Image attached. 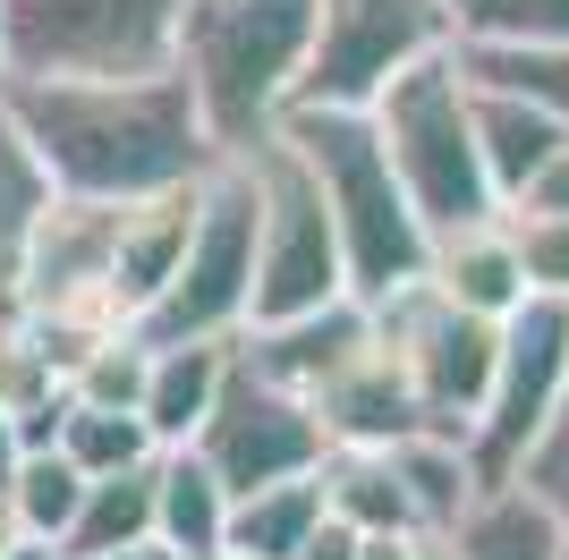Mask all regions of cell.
Masks as SVG:
<instances>
[{
    "instance_id": "6da1fadb",
    "label": "cell",
    "mask_w": 569,
    "mask_h": 560,
    "mask_svg": "<svg viewBox=\"0 0 569 560\" xmlns=\"http://www.w3.org/2000/svg\"><path fill=\"white\" fill-rule=\"evenodd\" d=\"M18 111L34 162L51 170V196L86 204H137L196 187L221 162L213 128L196 111L179 69L153 77H51V86H0Z\"/></svg>"
},
{
    "instance_id": "7a4b0ae2",
    "label": "cell",
    "mask_w": 569,
    "mask_h": 560,
    "mask_svg": "<svg viewBox=\"0 0 569 560\" xmlns=\"http://www.w3.org/2000/svg\"><path fill=\"white\" fill-rule=\"evenodd\" d=\"M315 60V0H188L179 77L221 153H256L298 102Z\"/></svg>"
},
{
    "instance_id": "3957f363",
    "label": "cell",
    "mask_w": 569,
    "mask_h": 560,
    "mask_svg": "<svg viewBox=\"0 0 569 560\" xmlns=\"http://www.w3.org/2000/svg\"><path fill=\"white\" fill-rule=\"evenodd\" d=\"M272 137L298 144V162L323 187L357 306H382V298H400V289L426 280L433 230H426V212L408 204V187H400V170H391V153H382L375 119L366 111H289Z\"/></svg>"
},
{
    "instance_id": "277c9868",
    "label": "cell",
    "mask_w": 569,
    "mask_h": 560,
    "mask_svg": "<svg viewBox=\"0 0 569 560\" xmlns=\"http://www.w3.org/2000/svg\"><path fill=\"white\" fill-rule=\"evenodd\" d=\"M375 137L400 170L408 204L426 212V230H459V221H493L501 196L485 179V144H476V86L459 69V43L417 60L408 77L375 93Z\"/></svg>"
},
{
    "instance_id": "5b68a950",
    "label": "cell",
    "mask_w": 569,
    "mask_h": 560,
    "mask_svg": "<svg viewBox=\"0 0 569 560\" xmlns=\"http://www.w3.org/2000/svg\"><path fill=\"white\" fill-rule=\"evenodd\" d=\"M256 247H263V187L247 153H221L196 187V230L179 280L144 314V340H238L256 314Z\"/></svg>"
},
{
    "instance_id": "8992f818",
    "label": "cell",
    "mask_w": 569,
    "mask_h": 560,
    "mask_svg": "<svg viewBox=\"0 0 569 560\" xmlns=\"http://www.w3.org/2000/svg\"><path fill=\"white\" fill-rule=\"evenodd\" d=\"M179 18L188 0H0V43H9L0 86L179 69Z\"/></svg>"
},
{
    "instance_id": "52a82bcc",
    "label": "cell",
    "mask_w": 569,
    "mask_h": 560,
    "mask_svg": "<svg viewBox=\"0 0 569 560\" xmlns=\"http://www.w3.org/2000/svg\"><path fill=\"white\" fill-rule=\"evenodd\" d=\"M459 43V0H315V60L289 111H375V93Z\"/></svg>"
},
{
    "instance_id": "ba28073f",
    "label": "cell",
    "mask_w": 569,
    "mask_h": 560,
    "mask_svg": "<svg viewBox=\"0 0 569 560\" xmlns=\"http://www.w3.org/2000/svg\"><path fill=\"white\" fill-rule=\"evenodd\" d=\"M256 187H263V247H256V323H298V314H323V306L349 298V263H340V230L315 170L298 162V144L263 137L256 153Z\"/></svg>"
},
{
    "instance_id": "9c48e42d",
    "label": "cell",
    "mask_w": 569,
    "mask_h": 560,
    "mask_svg": "<svg viewBox=\"0 0 569 560\" xmlns=\"http://www.w3.org/2000/svg\"><path fill=\"white\" fill-rule=\"evenodd\" d=\"M375 331L408 366V391H417L433 433H476L485 399H493V366H501V323H485V314L451 306L433 280H417V289L375 306Z\"/></svg>"
},
{
    "instance_id": "30bf717a",
    "label": "cell",
    "mask_w": 569,
    "mask_h": 560,
    "mask_svg": "<svg viewBox=\"0 0 569 560\" xmlns=\"http://www.w3.org/2000/svg\"><path fill=\"white\" fill-rule=\"evenodd\" d=\"M188 450H204V467H213L221 484H230V501H238V492H263V484H289V476H315V467L332 459V433H323V417H315V399L281 391V382H263V373L238 357L221 408L204 417V433H196Z\"/></svg>"
},
{
    "instance_id": "8fae6325",
    "label": "cell",
    "mask_w": 569,
    "mask_h": 560,
    "mask_svg": "<svg viewBox=\"0 0 569 560\" xmlns=\"http://www.w3.org/2000/svg\"><path fill=\"white\" fill-rule=\"evenodd\" d=\"M569 399V306L561 298H527L501 323V366H493V399L476 417L468 450L485 467V484H510L519 450L545 433V417Z\"/></svg>"
},
{
    "instance_id": "7c38bea8",
    "label": "cell",
    "mask_w": 569,
    "mask_h": 560,
    "mask_svg": "<svg viewBox=\"0 0 569 560\" xmlns=\"http://www.w3.org/2000/svg\"><path fill=\"white\" fill-rule=\"evenodd\" d=\"M315 417H323L332 450H391V442H408V433H426V408L408 391V366L382 349V331L315 391Z\"/></svg>"
},
{
    "instance_id": "4fadbf2b",
    "label": "cell",
    "mask_w": 569,
    "mask_h": 560,
    "mask_svg": "<svg viewBox=\"0 0 569 560\" xmlns=\"http://www.w3.org/2000/svg\"><path fill=\"white\" fill-rule=\"evenodd\" d=\"M426 280L451 306L485 314V323H510V314L536 298L527 256H519V221H510V212H493V221H459V230H433Z\"/></svg>"
},
{
    "instance_id": "5bb4252c",
    "label": "cell",
    "mask_w": 569,
    "mask_h": 560,
    "mask_svg": "<svg viewBox=\"0 0 569 560\" xmlns=\"http://www.w3.org/2000/svg\"><path fill=\"white\" fill-rule=\"evenodd\" d=\"M366 340H375V306L340 298V306H323V314H298V323H256V331H238V357H247L263 382H281V391L315 399L357 349H366Z\"/></svg>"
},
{
    "instance_id": "9a60e30c",
    "label": "cell",
    "mask_w": 569,
    "mask_h": 560,
    "mask_svg": "<svg viewBox=\"0 0 569 560\" xmlns=\"http://www.w3.org/2000/svg\"><path fill=\"white\" fill-rule=\"evenodd\" d=\"M204 187V179H196ZM196 187H170V196H137L119 204V230H111V298L128 306V323H144L162 289L179 280V256H188V230H196Z\"/></svg>"
},
{
    "instance_id": "2e32d148",
    "label": "cell",
    "mask_w": 569,
    "mask_h": 560,
    "mask_svg": "<svg viewBox=\"0 0 569 560\" xmlns=\"http://www.w3.org/2000/svg\"><path fill=\"white\" fill-rule=\"evenodd\" d=\"M230 366H238V340H153V373H144V408H137L153 424V442L188 450L230 391Z\"/></svg>"
},
{
    "instance_id": "e0dca14e",
    "label": "cell",
    "mask_w": 569,
    "mask_h": 560,
    "mask_svg": "<svg viewBox=\"0 0 569 560\" xmlns=\"http://www.w3.org/2000/svg\"><path fill=\"white\" fill-rule=\"evenodd\" d=\"M561 119L536 111V102H519V93H485L476 86V144H485V179H493L501 212H519L527 196H536V179L552 170V153H561Z\"/></svg>"
},
{
    "instance_id": "ac0fdd59",
    "label": "cell",
    "mask_w": 569,
    "mask_h": 560,
    "mask_svg": "<svg viewBox=\"0 0 569 560\" xmlns=\"http://www.w3.org/2000/svg\"><path fill=\"white\" fill-rule=\"evenodd\" d=\"M153 536L179 560H221V543H230V484L204 467V450H162L153 459Z\"/></svg>"
},
{
    "instance_id": "d6986e66",
    "label": "cell",
    "mask_w": 569,
    "mask_h": 560,
    "mask_svg": "<svg viewBox=\"0 0 569 560\" xmlns=\"http://www.w3.org/2000/svg\"><path fill=\"white\" fill-rule=\"evenodd\" d=\"M391 467H400L408 484V510H417V536H451L459 518L476 510V492H485V467H476L468 433H408L391 442Z\"/></svg>"
},
{
    "instance_id": "ffe728a7",
    "label": "cell",
    "mask_w": 569,
    "mask_h": 560,
    "mask_svg": "<svg viewBox=\"0 0 569 560\" xmlns=\"http://www.w3.org/2000/svg\"><path fill=\"white\" fill-rule=\"evenodd\" d=\"M451 552L459 560H561L569 552V527L519 484H485L476 510L451 527Z\"/></svg>"
},
{
    "instance_id": "44dd1931",
    "label": "cell",
    "mask_w": 569,
    "mask_h": 560,
    "mask_svg": "<svg viewBox=\"0 0 569 560\" xmlns=\"http://www.w3.org/2000/svg\"><path fill=\"white\" fill-rule=\"evenodd\" d=\"M323 476H289V484H263V492H238L230 501V560H298L307 536L323 527Z\"/></svg>"
},
{
    "instance_id": "7402d4cb",
    "label": "cell",
    "mask_w": 569,
    "mask_h": 560,
    "mask_svg": "<svg viewBox=\"0 0 569 560\" xmlns=\"http://www.w3.org/2000/svg\"><path fill=\"white\" fill-rule=\"evenodd\" d=\"M323 476V510L357 536H417V510H408V484L391 450H332V459L315 467Z\"/></svg>"
},
{
    "instance_id": "603a6c76",
    "label": "cell",
    "mask_w": 569,
    "mask_h": 560,
    "mask_svg": "<svg viewBox=\"0 0 569 560\" xmlns=\"http://www.w3.org/2000/svg\"><path fill=\"white\" fill-rule=\"evenodd\" d=\"M128 543H162V536H153V459L128 467V476H94V484H86V510H77L60 560L128 552Z\"/></svg>"
},
{
    "instance_id": "cb8c5ba5",
    "label": "cell",
    "mask_w": 569,
    "mask_h": 560,
    "mask_svg": "<svg viewBox=\"0 0 569 560\" xmlns=\"http://www.w3.org/2000/svg\"><path fill=\"white\" fill-rule=\"evenodd\" d=\"M86 484H94V476H86L69 450H26L18 476H9V492H0V510L18 518V536H34V543H69L77 510H86Z\"/></svg>"
},
{
    "instance_id": "d4e9b609",
    "label": "cell",
    "mask_w": 569,
    "mask_h": 560,
    "mask_svg": "<svg viewBox=\"0 0 569 560\" xmlns=\"http://www.w3.org/2000/svg\"><path fill=\"white\" fill-rule=\"evenodd\" d=\"M459 69L485 93H519L569 128V43H459Z\"/></svg>"
},
{
    "instance_id": "484cf974",
    "label": "cell",
    "mask_w": 569,
    "mask_h": 560,
    "mask_svg": "<svg viewBox=\"0 0 569 560\" xmlns=\"http://www.w3.org/2000/svg\"><path fill=\"white\" fill-rule=\"evenodd\" d=\"M51 212V170L34 162V144H26L18 111H9V93H0V272L18 263V247L34 238V221Z\"/></svg>"
},
{
    "instance_id": "4316f807",
    "label": "cell",
    "mask_w": 569,
    "mask_h": 560,
    "mask_svg": "<svg viewBox=\"0 0 569 560\" xmlns=\"http://www.w3.org/2000/svg\"><path fill=\"white\" fill-rule=\"evenodd\" d=\"M60 450H69L86 476H128V467L162 459V442H153V424H144L137 408H86V399H69V433H60Z\"/></svg>"
},
{
    "instance_id": "83f0119b",
    "label": "cell",
    "mask_w": 569,
    "mask_h": 560,
    "mask_svg": "<svg viewBox=\"0 0 569 560\" xmlns=\"http://www.w3.org/2000/svg\"><path fill=\"white\" fill-rule=\"evenodd\" d=\"M144 373H153V340L144 331H111V340H94L77 357L69 399H86V408H144Z\"/></svg>"
},
{
    "instance_id": "f1b7e54d",
    "label": "cell",
    "mask_w": 569,
    "mask_h": 560,
    "mask_svg": "<svg viewBox=\"0 0 569 560\" xmlns=\"http://www.w3.org/2000/svg\"><path fill=\"white\" fill-rule=\"evenodd\" d=\"M459 43H569V0H459Z\"/></svg>"
},
{
    "instance_id": "f546056e",
    "label": "cell",
    "mask_w": 569,
    "mask_h": 560,
    "mask_svg": "<svg viewBox=\"0 0 569 560\" xmlns=\"http://www.w3.org/2000/svg\"><path fill=\"white\" fill-rule=\"evenodd\" d=\"M510 484H519V492H536V501H545V510L569 527V399H561V408L545 417V433H536V442L519 450Z\"/></svg>"
},
{
    "instance_id": "4dcf8cb0",
    "label": "cell",
    "mask_w": 569,
    "mask_h": 560,
    "mask_svg": "<svg viewBox=\"0 0 569 560\" xmlns=\"http://www.w3.org/2000/svg\"><path fill=\"white\" fill-rule=\"evenodd\" d=\"M519 221V256L536 298H561L569 306V212H510Z\"/></svg>"
},
{
    "instance_id": "1f68e13d",
    "label": "cell",
    "mask_w": 569,
    "mask_h": 560,
    "mask_svg": "<svg viewBox=\"0 0 569 560\" xmlns=\"http://www.w3.org/2000/svg\"><path fill=\"white\" fill-rule=\"evenodd\" d=\"M357 552H366V536H357V527H340V518H323L298 560H357Z\"/></svg>"
},
{
    "instance_id": "d6a6232c",
    "label": "cell",
    "mask_w": 569,
    "mask_h": 560,
    "mask_svg": "<svg viewBox=\"0 0 569 560\" xmlns=\"http://www.w3.org/2000/svg\"><path fill=\"white\" fill-rule=\"evenodd\" d=\"M519 212H569V137H561V153H552V170L536 179V196H527Z\"/></svg>"
},
{
    "instance_id": "836d02e7",
    "label": "cell",
    "mask_w": 569,
    "mask_h": 560,
    "mask_svg": "<svg viewBox=\"0 0 569 560\" xmlns=\"http://www.w3.org/2000/svg\"><path fill=\"white\" fill-rule=\"evenodd\" d=\"M18 459H26V450H18V417L0 408V492H9V476H18Z\"/></svg>"
},
{
    "instance_id": "e575fe53",
    "label": "cell",
    "mask_w": 569,
    "mask_h": 560,
    "mask_svg": "<svg viewBox=\"0 0 569 560\" xmlns=\"http://www.w3.org/2000/svg\"><path fill=\"white\" fill-rule=\"evenodd\" d=\"M357 560H417V536H366Z\"/></svg>"
},
{
    "instance_id": "d590c367",
    "label": "cell",
    "mask_w": 569,
    "mask_h": 560,
    "mask_svg": "<svg viewBox=\"0 0 569 560\" xmlns=\"http://www.w3.org/2000/svg\"><path fill=\"white\" fill-rule=\"evenodd\" d=\"M94 560H179L170 543H128V552H94Z\"/></svg>"
},
{
    "instance_id": "8d00e7d4",
    "label": "cell",
    "mask_w": 569,
    "mask_h": 560,
    "mask_svg": "<svg viewBox=\"0 0 569 560\" xmlns=\"http://www.w3.org/2000/svg\"><path fill=\"white\" fill-rule=\"evenodd\" d=\"M9 560H60V543H34V536H18V543H9Z\"/></svg>"
},
{
    "instance_id": "74e56055",
    "label": "cell",
    "mask_w": 569,
    "mask_h": 560,
    "mask_svg": "<svg viewBox=\"0 0 569 560\" xmlns=\"http://www.w3.org/2000/svg\"><path fill=\"white\" fill-rule=\"evenodd\" d=\"M417 560H459V552H451V536H417Z\"/></svg>"
},
{
    "instance_id": "f35d334b",
    "label": "cell",
    "mask_w": 569,
    "mask_h": 560,
    "mask_svg": "<svg viewBox=\"0 0 569 560\" xmlns=\"http://www.w3.org/2000/svg\"><path fill=\"white\" fill-rule=\"evenodd\" d=\"M9 543H18V518H9V510H0V560H9Z\"/></svg>"
},
{
    "instance_id": "ab89813d",
    "label": "cell",
    "mask_w": 569,
    "mask_h": 560,
    "mask_svg": "<svg viewBox=\"0 0 569 560\" xmlns=\"http://www.w3.org/2000/svg\"><path fill=\"white\" fill-rule=\"evenodd\" d=\"M0 77H9V43H0Z\"/></svg>"
},
{
    "instance_id": "60d3db41",
    "label": "cell",
    "mask_w": 569,
    "mask_h": 560,
    "mask_svg": "<svg viewBox=\"0 0 569 560\" xmlns=\"http://www.w3.org/2000/svg\"><path fill=\"white\" fill-rule=\"evenodd\" d=\"M221 560H230V552H221Z\"/></svg>"
},
{
    "instance_id": "b9f144b4",
    "label": "cell",
    "mask_w": 569,
    "mask_h": 560,
    "mask_svg": "<svg viewBox=\"0 0 569 560\" xmlns=\"http://www.w3.org/2000/svg\"><path fill=\"white\" fill-rule=\"evenodd\" d=\"M561 560H569V552H561Z\"/></svg>"
}]
</instances>
